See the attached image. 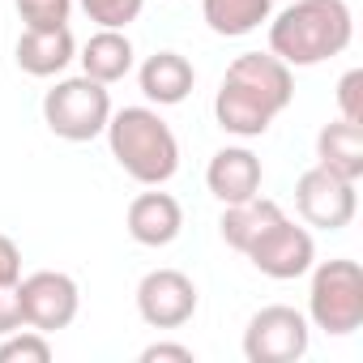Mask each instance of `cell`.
Wrapping results in <instances>:
<instances>
[{
    "label": "cell",
    "instance_id": "1",
    "mask_svg": "<svg viewBox=\"0 0 363 363\" xmlns=\"http://www.w3.org/2000/svg\"><path fill=\"white\" fill-rule=\"evenodd\" d=\"M354 39V18L346 0H295L269 22V52L291 69H312Z\"/></svg>",
    "mask_w": 363,
    "mask_h": 363
},
{
    "label": "cell",
    "instance_id": "2",
    "mask_svg": "<svg viewBox=\"0 0 363 363\" xmlns=\"http://www.w3.org/2000/svg\"><path fill=\"white\" fill-rule=\"evenodd\" d=\"M103 133H107L111 158L137 184L158 189L179 171V141L154 107H120V111H111Z\"/></svg>",
    "mask_w": 363,
    "mask_h": 363
},
{
    "label": "cell",
    "instance_id": "3",
    "mask_svg": "<svg viewBox=\"0 0 363 363\" xmlns=\"http://www.w3.org/2000/svg\"><path fill=\"white\" fill-rule=\"evenodd\" d=\"M308 316L316 329L346 337L363 325V269L359 261L333 257L312 269V291H308Z\"/></svg>",
    "mask_w": 363,
    "mask_h": 363
},
{
    "label": "cell",
    "instance_id": "4",
    "mask_svg": "<svg viewBox=\"0 0 363 363\" xmlns=\"http://www.w3.org/2000/svg\"><path fill=\"white\" fill-rule=\"evenodd\" d=\"M111 120V94L94 77H65L43 94V124L60 141H94Z\"/></svg>",
    "mask_w": 363,
    "mask_h": 363
},
{
    "label": "cell",
    "instance_id": "5",
    "mask_svg": "<svg viewBox=\"0 0 363 363\" xmlns=\"http://www.w3.org/2000/svg\"><path fill=\"white\" fill-rule=\"evenodd\" d=\"M295 210L316 231H342V227L354 223L359 193H354L350 179H342V175H333L316 162L295 179Z\"/></svg>",
    "mask_w": 363,
    "mask_h": 363
},
{
    "label": "cell",
    "instance_id": "6",
    "mask_svg": "<svg viewBox=\"0 0 363 363\" xmlns=\"http://www.w3.org/2000/svg\"><path fill=\"white\" fill-rule=\"evenodd\" d=\"M248 363H295L308 354V316L286 303L261 308L244 329Z\"/></svg>",
    "mask_w": 363,
    "mask_h": 363
},
{
    "label": "cell",
    "instance_id": "7",
    "mask_svg": "<svg viewBox=\"0 0 363 363\" xmlns=\"http://www.w3.org/2000/svg\"><path fill=\"white\" fill-rule=\"evenodd\" d=\"M18 295H22V320L39 333L69 329L82 308L77 282L60 269H39L30 278H18Z\"/></svg>",
    "mask_w": 363,
    "mask_h": 363
},
{
    "label": "cell",
    "instance_id": "8",
    "mask_svg": "<svg viewBox=\"0 0 363 363\" xmlns=\"http://www.w3.org/2000/svg\"><path fill=\"white\" fill-rule=\"evenodd\" d=\"M137 312L150 329H179L197 312V282L179 269H150L137 282Z\"/></svg>",
    "mask_w": 363,
    "mask_h": 363
},
{
    "label": "cell",
    "instance_id": "9",
    "mask_svg": "<svg viewBox=\"0 0 363 363\" xmlns=\"http://www.w3.org/2000/svg\"><path fill=\"white\" fill-rule=\"evenodd\" d=\"M265 278H278V282H286V278H299V274H308L312 269V261H316V244H312V235H308V227H295L286 214L244 252Z\"/></svg>",
    "mask_w": 363,
    "mask_h": 363
},
{
    "label": "cell",
    "instance_id": "10",
    "mask_svg": "<svg viewBox=\"0 0 363 363\" xmlns=\"http://www.w3.org/2000/svg\"><path fill=\"white\" fill-rule=\"evenodd\" d=\"M231 86L248 90L257 103H265L274 116H282L295 99V77H291V65H282L274 52H244L227 65V77Z\"/></svg>",
    "mask_w": 363,
    "mask_h": 363
},
{
    "label": "cell",
    "instance_id": "11",
    "mask_svg": "<svg viewBox=\"0 0 363 363\" xmlns=\"http://www.w3.org/2000/svg\"><path fill=\"white\" fill-rule=\"evenodd\" d=\"M261 158L248 150V145H227L210 158L206 167V189L223 201V206H235V201H248L261 193Z\"/></svg>",
    "mask_w": 363,
    "mask_h": 363
},
{
    "label": "cell",
    "instance_id": "12",
    "mask_svg": "<svg viewBox=\"0 0 363 363\" xmlns=\"http://www.w3.org/2000/svg\"><path fill=\"white\" fill-rule=\"evenodd\" d=\"M124 223H128V235L141 248H167L184 231V210H179V201L171 193H141V197L128 201Z\"/></svg>",
    "mask_w": 363,
    "mask_h": 363
},
{
    "label": "cell",
    "instance_id": "13",
    "mask_svg": "<svg viewBox=\"0 0 363 363\" xmlns=\"http://www.w3.org/2000/svg\"><path fill=\"white\" fill-rule=\"evenodd\" d=\"M18 69L30 73V77H56L65 73L73 60H77V43H73V30L69 26H48V30H22L18 48Z\"/></svg>",
    "mask_w": 363,
    "mask_h": 363
},
{
    "label": "cell",
    "instance_id": "14",
    "mask_svg": "<svg viewBox=\"0 0 363 363\" xmlns=\"http://www.w3.org/2000/svg\"><path fill=\"white\" fill-rule=\"evenodd\" d=\"M137 82H141V94L158 107H175L184 103L197 86V69L189 65V56L179 52H154L145 56V65L137 69Z\"/></svg>",
    "mask_w": 363,
    "mask_h": 363
},
{
    "label": "cell",
    "instance_id": "15",
    "mask_svg": "<svg viewBox=\"0 0 363 363\" xmlns=\"http://www.w3.org/2000/svg\"><path fill=\"white\" fill-rule=\"evenodd\" d=\"M316 158L325 171L359 184V175H363V124H350V120L325 124L316 133Z\"/></svg>",
    "mask_w": 363,
    "mask_h": 363
},
{
    "label": "cell",
    "instance_id": "16",
    "mask_svg": "<svg viewBox=\"0 0 363 363\" xmlns=\"http://www.w3.org/2000/svg\"><path fill=\"white\" fill-rule=\"evenodd\" d=\"M133 43H128V35L124 30H107V26H99V35H90V43L82 48V73L86 77H94V82H103V86H116V82H124L128 73H133Z\"/></svg>",
    "mask_w": 363,
    "mask_h": 363
},
{
    "label": "cell",
    "instance_id": "17",
    "mask_svg": "<svg viewBox=\"0 0 363 363\" xmlns=\"http://www.w3.org/2000/svg\"><path fill=\"white\" fill-rule=\"evenodd\" d=\"M282 218V206L278 201H269V197H248V201H235V206H227L223 210V223H218V231H223V240L235 248V252H248L274 223Z\"/></svg>",
    "mask_w": 363,
    "mask_h": 363
},
{
    "label": "cell",
    "instance_id": "18",
    "mask_svg": "<svg viewBox=\"0 0 363 363\" xmlns=\"http://www.w3.org/2000/svg\"><path fill=\"white\" fill-rule=\"evenodd\" d=\"M206 26L223 39H244L252 35L261 22H269L274 0H201Z\"/></svg>",
    "mask_w": 363,
    "mask_h": 363
},
{
    "label": "cell",
    "instance_id": "19",
    "mask_svg": "<svg viewBox=\"0 0 363 363\" xmlns=\"http://www.w3.org/2000/svg\"><path fill=\"white\" fill-rule=\"evenodd\" d=\"M52 359V342L39 329H13L0 342V363H48Z\"/></svg>",
    "mask_w": 363,
    "mask_h": 363
},
{
    "label": "cell",
    "instance_id": "20",
    "mask_svg": "<svg viewBox=\"0 0 363 363\" xmlns=\"http://www.w3.org/2000/svg\"><path fill=\"white\" fill-rule=\"evenodd\" d=\"M77 5L86 9L90 22H99V26H107V30H124L128 22L141 18L145 0H77Z\"/></svg>",
    "mask_w": 363,
    "mask_h": 363
},
{
    "label": "cell",
    "instance_id": "21",
    "mask_svg": "<svg viewBox=\"0 0 363 363\" xmlns=\"http://www.w3.org/2000/svg\"><path fill=\"white\" fill-rule=\"evenodd\" d=\"M13 5L30 30H48V26H69L73 0H13Z\"/></svg>",
    "mask_w": 363,
    "mask_h": 363
},
{
    "label": "cell",
    "instance_id": "22",
    "mask_svg": "<svg viewBox=\"0 0 363 363\" xmlns=\"http://www.w3.org/2000/svg\"><path fill=\"white\" fill-rule=\"evenodd\" d=\"M337 107H342V120L363 124V73L359 69L342 73V82H337Z\"/></svg>",
    "mask_w": 363,
    "mask_h": 363
},
{
    "label": "cell",
    "instance_id": "23",
    "mask_svg": "<svg viewBox=\"0 0 363 363\" xmlns=\"http://www.w3.org/2000/svg\"><path fill=\"white\" fill-rule=\"evenodd\" d=\"M26 320H22V295H18V282H5L0 286V337L5 333H13V329H22Z\"/></svg>",
    "mask_w": 363,
    "mask_h": 363
},
{
    "label": "cell",
    "instance_id": "24",
    "mask_svg": "<svg viewBox=\"0 0 363 363\" xmlns=\"http://www.w3.org/2000/svg\"><path fill=\"white\" fill-rule=\"evenodd\" d=\"M193 363V346H179V342H154L141 350V363Z\"/></svg>",
    "mask_w": 363,
    "mask_h": 363
},
{
    "label": "cell",
    "instance_id": "25",
    "mask_svg": "<svg viewBox=\"0 0 363 363\" xmlns=\"http://www.w3.org/2000/svg\"><path fill=\"white\" fill-rule=\"evenodd\" d=\"M22 278V252L9 235H0V286L5 282H18Z\"/></svg>",
    "mask_w": 363,
    "mask_h": 363
}]
</instances>
